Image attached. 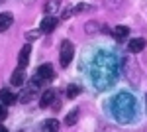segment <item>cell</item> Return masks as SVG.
Here are the masks:
<instances>
[{"label":"cell","mask_w":147,"mask_h":132,"mask_svg":"<svg viewBox=\"0 0 147 132\" xmlns=\"http://www.w3.org/2000/svg\"><path fill=\"white\" fill-rule=\"evenodd\" d=\"M114 116L122 122H129L136 116V103L127 93H122V95L116 97V101H114Z\"/></svg>","instance_id":"obj_1"},{"label":"cell","mask_w":147,"mask_h":132,"mask_svg":"<svg viewBox=\"0 0 147 132\" xmlns=\"http://www.w3.org/2000/svg\"><path fill=\"white\" fill-rule=\"evenodd\" d=\"M73 55H75V47L73 44L65 40L61 42V47H59V57H61V67H69V63L73 61Z\"/></svg>","instance_id":"obj_2"},{"label":"cell","mask_w":147,"mask_h":132,"mask_svg":"<svg viewBox=\"0 0 147 132\" xmlns=\"http://www.w3.org/2000/svg\"><path fill=\"white\" fill-rule=\"evenodd\" d=\"M37 77L41 79V81H53V67L49 65V63H43V65L37 67V73H35Z\"/></svg>","instance_id":"obj_3"},{"label":"cell","mask_w":147,"mask_h":132,"mask_svg":"<svg viewBox=\"0 0 147 132\" xmlns=\"http://www.w3.org/2000/svg\"><path fill=\"white\" fill-rule=\"evenodd\" d=\"M59 24V20H57L55 16H43V20H41V32L43 34H51L53 30H55V26Z\"/></svg>","instance_id":"obj_4"},{"label":"cell","mask_w":147,"mask_h":132,"mask_svg":"<svg viewBox=\"0 0 147 132\" xmlns=\"http://www.w3.org/2000/svg\"><path fill=\"white\" fill-rule=\"evenodd\" d=\"M55 103V91L53 89H47L41 93V97H39V107L41 109H45V107H51Z\"/></svg>","instance_id":"obj_5"},{"label":"cell","mask_w":147,"mask_h":132,"mask_svg":"<svg viewBox=\"0 0 147 132\" xmlns=\"http://www.w3.org/2000/svg\"><path fill=\"white\" fill-rule=\"evenodd\" d=\"M30 55H32V47H30V44H26L22 47V51H20V55H18V67H26L28 65V61H30Z\"/></svg>","instance_id":"obj_6"},{"label":"cell","mask_w":147,"mask_h":132,"mask_svg":"<svg viewBox=\"0 0 147 132\" xmlns=\"http://www.w3.org/2000/svg\"><path fill=\"white\" fill-rule=\"evenodd\" d=\"M12 22H14V16H12L10 12H2L0 14V32H6L12 26Z\"/></svg>","instance_id":"obj_7"},{"label":"cell","mask_w":147,"mask_h":132,"mask_svg":"<svg viewBox=\"0 0 147 132\" xmlns=\"http://www.w3.org/2000/svg\"><path fill=\"white\" fill-rule=\"evenodd\" d=\"M143 47H145V40H143V38H136V40H131L129 45H127V49H129L131 53H139Z\"/></svg>","instance_id":"obj_8"},{"label":"cell","mask_w":147,"mask_h":132,"mask_svg":"<svg viewBox=\"0 0 147 132\" xmlns=\"http://www.w3.org/2000/svg\"><path fill=\"white\" fill-rule=\"evenodd\" d=\"M112 36L118 40V42H122V40H125V38L129 36V28H127V26H116Z\"/></svg>","instance_id":"obj_9"},{"label":"cell","mask_w":147,"mask_h":132,"mask_svg":"<svg viewBox=\"0 0 147 132\" xmlns=\"http://www.w3.org/2000/svg\"><path fill=\"white\" fill-rule=\"evenodd\" d=\"M0 101H2L4 105H12V103H16V95L12 93L10 89H2V91H0Z\"/></svg>","instance_id":"obj_10"},{"label":"cell","mask_w":147,"mask_h":132,"mask_svg":"<svg viewBox=\"0 0 147 132\" xmlns=\"http://www.w3.org/2000/svg\"><path fill=\"white\" fill-rule=\"evenodd\" d=\"M59 6H61V0H47L43 10H45L49 16H53V14H57V12H59Z\"/></svg>","instance_id":"obj_11"},{"label":"cell","mask_w":147,"mask_h":132,"mask_svg":"<svg viewBox=\"0 0 147 132\" xmlns=\"http://www.w3.org/2000/svg\"><path fill=\"white\" fill-rule=\"evenodd\" d=\"M43 132H59V122L55 118H49L43 122Z\"/></svg>","instance_id":"obj_12"},{"label":"cell","mask_w":147,"mask_h":132,"mask_svg":"<svg viewBox=\"0 0 147 132\" xmlns=\"http://www.w3.org/2000/svg\"><path fill=\"white\" fill-rule=\"evenodd\" d=\"M10 81H12V85H22V83H24V69H22V67H18V69L12 73Z\"/></svg>","instance_id":"obj_13"},{"label":"cell","mask_w":147,"mask_h":132,"mask_svg":"<svg viewBox=\"0 0 147 132\" xmlns=\"http://www.w3.org/2000/svg\"><path fill=\"white\" fill-rule=\"evenodd\" d=\"M34 99H35V93H32V91H28V89H26V91H24L22 95L18 97V101H20L22 105H28V103H32Z\"/></svg>","instance_id":"obj_14"},{"label":"cell","mask_w":147,"mask_h":132,"mask_svg":"<svg viewBox=\"0 0 147 132\" xmlns=\"http://www.w3.org/2000/svg\"><path fill=\"white\" fill-rule=\"evenodd\" d=\"M77 118H79V110L75 109V110H71V112L67 114V118H65V124H67V126H73V124L77 122Z\"/></svg>","instance_id":"obj_15"},{"label":"cell","mask_w":147,"mask_h":132,"mask_svg":"<svg viewBox=\"0 0 147 132\" xmlns=\"http://www.w3.org/2000/svg\"><path fill=\"white\" fill-rule=\"evenodd\" d=\"M41 34H43L41 30H30V32H26V36H24V38H26V42H35Z\"/></svg>","instance_id":"obj_16"},{"label":"cell","mask_w":147,"mask_h":132,"mask_svg":"<svg viewBox=\"0 0 147 132\" xmlns=\"http://www.w3.org/2000/svg\"><path fill=\"white\" fill-rule=\"evenodd\" d=\"M79 93H80L79 85H69V87H67V97H69V99H75Z\"/></svg>","instance_id":"obj_17"},{"label":"cell","mask_w":147,"mask_h":132,"mask_svg":"<svg viewBox=\"0 0 147 132\" xmlns=\"http://www.w3.org/2000/svg\"><path fill=\"white\" fill-rule=\"evenodd\" d=\"M98 28H100V24H98V22H88L86 26H84V30H86L88 34H96Z\"/></svg>","instance_id":"obj_18"},{"label":"cell","mask_w":147,"mask_h":132,"mask_svg":"<svg viewBox=\"0 0 147 132\" xmlns=\"http://www.w3.org/2000/svg\"><path fill=\"white\" fill-rule=\"evenodd\" d=\"M88 10H92L90 4H79V6H75V14L77 12H88Z\"/></svg>","instance_id":"obj_19"},{"label":"cell","mask_w":147,"mask_h":132,"mask_svg":"<svg viewBox=\"0 0 147 132\" xmlns=\"http://www.w3.org/2000/svg\"><path fill=\"white\" fill-rule=\"evenodd\" d=\"M73 14H75V6H71V8H67V10H65L63 14H61V18H63V20H69V18H71Z\"/></svg>","instance_id":"obj_20"},{"label":"cell","mask_w":147,"mask_h":132,"mask_svg":"<svg viewBox=\"0 0 147 132\" xmlns=\"http://www.w3.org/2000/svg\"><path fill=\"white\" fill-rule=\"evenodd\" d=\"M2 118H6V109L0 105V120H2Z\"/></svg>","instance_id":"obj_21"},{"label":"cell","mask_w":147,"mask_h":132,"mask_svg":"<svg viewBox=\"0 0 147 132\" xmlns=\"http://www.w3.org/2000/svg\"><path fill=\"white\" fill-rule=\"evenodd\" d=\"M0 132H8V128H6V126H2V124H0Z\"/></svg>","instance_id":"obj_22"},{"label":"cell","mask_w":147,"mask_h":132,"mask_svg":"<svg viewBox=\"0 0 147 132\" xmlns=\"http://www.w3.org/2000/svg\"><path fill=\"white\" fill-rule=\"evenodd\" d=\"M26 2H28V4H32V2H34V0H26Z\"/></svg>","instance_id":"obj_23"},{"label":"cell","mask_w":147,"mask_h":132,"mask_svg":"<svg viewBox=\"0 0 147 132\" xmlns=\"http://www.w3.org/2000/svg\"><path fill=\"white\" fill-rule=\"evenodd\" d=\"M20 132H24V130H20Z\"/></svg>","instance_id":"obj_24"}]
</instances>
